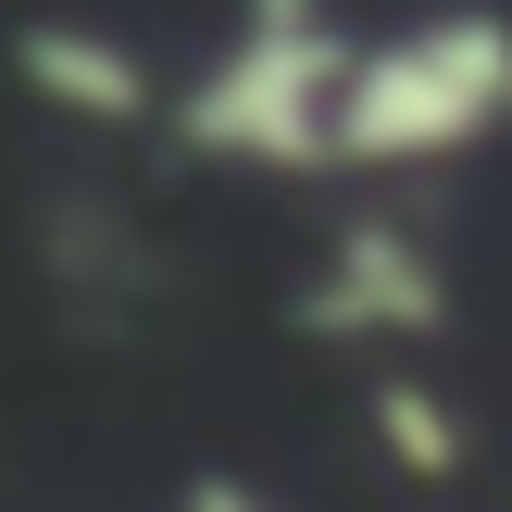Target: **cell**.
<instances>
[{"instance_id":"1","label":"cell","mask_w":512,"mask_h":512,"mask_svg":"<svg viewBox=\"0 0 512 512\" xmlns=\"http://www.w3.org/2000/svg\"><path fill=\"white\" fill-rule=\"evenodd\" d=\"M350 25L325 0H250L225 25V50L175 88V138L200 163L250 175H325L338 163V100H350Z\"/></svg>"},{"instance_id":"2","label":"cell","mask_w":512,"mask_h":512,"mask_svg":"<svg viewBox=\"0 0 512 512\" xmlns=\"http://www.w3.org/2000/svg\"><path fill=\"white\" fill-rule=\"evenodd\" d=\"M512 125V13H413L350 50L338 175H425Z\"/></svg>"},{"instance_id":"3","label":"cell","mask_w":512,"mask_h":512,"mask_svg":"<svg viewBox=\"0 0 512 512\" xmlns=\"http://www.w3.org/2000/svg\"><path fill=\"white\" fill-rule=\"evenodd\" d=\"M438 313H450V288H438V263H425L400 225H350V238L325 250V275H313V325L350 338V350H375V363L425 350Z\"/></svg>"},{"instance_id":"4","label":"cell","mask_w":512,"mask_h":512,"mask_svg":"<svg viewBox=\"0 0 512 512\" xmlns=\"http://www.w3.org/2000/svg\"><path fill=\"white\" fill-rule=\"evenodd\" d=\"M13 75L50 100V113H75V125H138L150 100H163V88H150V63L113 38V25H75V13L25 25V38H13Z\"/></svg>"},{"instance_id":"5","label":"cell","mask_w":512,"mask_h":512,"mask_svg":"<svg viewBox=\"0 0 512 512\" xmlns=\"http://www.w3.org/2000/svg\"><path fill=\"white\" fill-rule=\"evenodd\" d=\"M375 425L413 450V475H450V413H438V400H425L400 363H388V388H375Z\"/></svg>"},{"instance_id":"6","label":"cell","mask_w":512,"mask_h":512,"mask_svg":"<svg viewBox=\"0 0 512 512\" xmlns=\"http://www.w3.org/2000/svg\"><path fill=\"white\" fill-rule=\"evenodd\" d=\"M175 512H288L275 488H250V475H188V500Z\"/></svg>"}]
</instances>
